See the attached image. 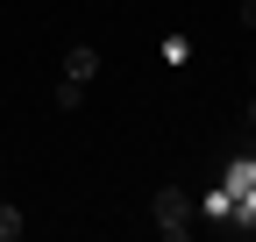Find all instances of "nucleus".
Returning a JSON list of instances; mask_svg holds the SVG:
<instances>
[{
    "label": "nucleus",
    "mask_w": 256,
    "mask_h": 242,
    "mask_svg": "<svg viewBox=\"0 0 256 242\" xmlns=\"http://www.w3.org/2000/svg\"><path fill=\"white\" fill-rule=\"evenodd\" d=\"M22 235H28V214L14 200H0V242H22Z\"/></svg>",
    "instance_id": "7ed1b4c3"
},
{
    "label": "nucleus",
    "mask_w": 256,
    "mask_h": 242,
    "mask_svg": "<svg viewBox=\"0 0 256 242\" xmlns=\"http://www.w3.org/2000/svg\"><path fill=\"white\" fill-rule=\"evenodd\" d=\"M242 28H256V0H242Z\"/></svg>",
    "instance_id": "39448f33"
},
{
    "label": "nucleus",
    "mask_w": 256,
    "mask_h": 242,
    "mask_svg": "<svg viewBox=\"0 0 256 242\" xmlns=\"http://www.w3.org/2000/svg\"><path fill=\"white\" fill-rule=\"evenodd\" d=\"M249 121H256V100H249Z\"/></svg>",
    "instance_id": "423d86ee"
},
{
    "label": "nucleus",
    "mask_w": 256,
    "mask_h": 242,
    "mask_svg": "<svg viewBox=\"0 0 256 242\" xmlns=\"http://www.w3.org/2000/svg\"><path fill=\"white\" fill-rule=\"evenodd\" d=\"M64 78L92 86V78H100V50H92V43H72V50H64Z\"/></svg>",
    "instance_id": "f03ea898"
},
{
    "label": "nucleus",
    "mask_w": 256,
    "mask_h": 242,
    "mask_svg": "<svg viewBox=\"0 0 256 242\" xmlns=\"http://www.w3.org/2000/svg\"><path fill=\"white\" fill-rule=\"evenodd\" d=\"M150 221H156V235H164V242H185V235H192V200H185L178 186H156Z\"/></svg>",
    "instance_id": "f257e3e1"
},
{
    "label": "nucleus",
    "mask_w": 256,
    "mask_h": 242,
    "mask_svg": "<svg viewBox=\"0 0 256 242\" xmlns=\"http://www.w3.org/2000/svg\"><path fill=\"white\" fill-rule=\"evenodd\" d=\"M50 100H57V114H78V107H86V86H78V78H57Z\"/></svg>",
    "instance_id": "20e7f679"
}]
</instances>
